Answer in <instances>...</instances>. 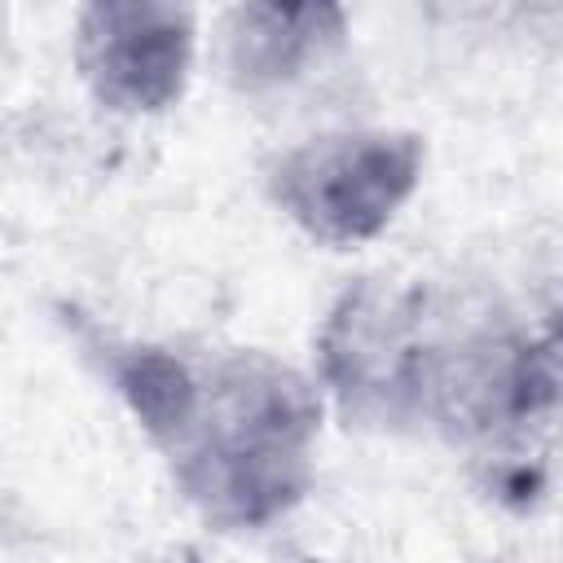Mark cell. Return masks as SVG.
I'll return each mask as SVG.
<instances>
[{"label": "cell", "instance_id": "1", "mask_svg": "<svg viewBox=\"0 0 563 563\" xmlns=\"http://www.w3.org/2000/svg\"><path fill=\"white\" fill-rule=\"evenodd\" d=\"M321 405L308 378L260 352L194 369V400L163 440L180 493L220 528H260L312 479Z\"/></svg>", "mask_w": 563, "mask_h": 563}, {"label": "cell", "instance_id": "2", "mask_svg": "<svg viewBox=\"0 0 563 563\" xmlns=\"http://www.w3.org/2000/svg\"><path fill=\"white\" fill-rule=\"evenodd\" d=\"M422 172L413 132H334L286 150L268 176L277 207L325 246H356L391 224Z\"/></svg>", "mask_w": 563, "mask_h": 563}, {"label": "cell", "instance_id": "4", "mask_svg": "<svg viewBox=\"0 0 563 563\" xmlns=\"http://www.w3.org/2000/svg\"><path fill=\"white\" fill-rule=\"evenodd\" d=\"M343 35L339 9H282V4H246L229 13V75L242 88L286 84L303 75L312 57H321L325 44Z\"/></svg>", "mask_w": 563, "mask_h": 563}, {"label": "cell", "instance_id": "3", "mask_svg": "<svg viewBox=\"0 0 563 563\" xmlns=\"http://www.w3.org/2000/svg\"><path fill=\"white\" fill-rule=\"evenodd\" d=\"M194 13L150 0H106L79 13L75 62L110 110H167L189 75Z\"/></svg>", "mask_w": 563, "mask_h": 563}]
</instances>
